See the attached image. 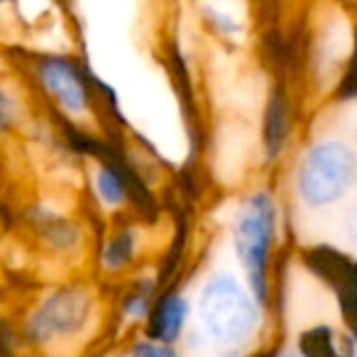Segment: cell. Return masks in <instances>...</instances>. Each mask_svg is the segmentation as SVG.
<instances>
[{"label":"cell","mask_w":357,"mask_h":357,"mask_svg":"<svg viewBox=\"0 0 357 357\" xmlns=\"http://www.w3.org/2000/svg\"><path fill=\"white\" fill-rule=\"evenodd\" d=\"M357 176L355 152L340 139L318 142L298 169V194L308 206L335 204Z\"/></svg>","instance_id":"cell-1"},{"label":"cell","mask_w":357,"mask_h":357,"mask_svg":"<svg viewBox=\"0 0 357 357\" xmlns=\"http://www.w3.org/2000/svg\"><path fill=\"white\" fill-rule=\"evenodd\" d=\"M201 323L220 342H238L257 326V308L228 274H215L201 291Z\"/></svg>","instance_id":"cell-2"},{"label":"cell","mask_w":357,"mask_h":357,"mask_svg":"<svg viewBox=\"0 0 357 357\" xmlns=\"http://www.w3.org/2000/svg\"><path fill=\"white\" fill-rule=\"evenodd\" d=\"M274 235V204L267 194H257L245 204L235 220V245L245 264L255 296L267 298V259Z\"/></svg>","instance_id":"cell-3"},{"label":"cell","mask_w":357,"mask_h":357,"mask_svg":"<svg viewBox=\"0 0 357 357\" xmlns=\"http://www.w3.org/2000/svg\"><path fill=\"white\" fill-rule=\"evenodd\" d=\"M86 311H89V298L84 294H76V291L54 294L32 316L30 335L35 340H50L54 335H64V333L76 331L84 323Z\"/></svg>","instance_id":"cell-4"},{"label":"cell","mask_w":357,"mask_h":357,"mask_svg":"<svg viewBox=\"0 0 357 357\" xmlns=\"http://www.w3.org/2000/svg\"><path fill=\"white\" fill-rule=\"evenodd\" d=\"M42 84L50 93L71 113H81L86 108V86L76 66L66 59H45L40 64Z\"/></svg>","instance_id":"cell-5"},{"label":"cell","mask_w":357,"mask_h":357,"mask_svg":"<svg viewBox=\"0 0 357 357\" xmlns=\"http://www.w3.org/2000/svg\"><path fill=\"white\" fill-rule=\"evenodd\" d=\"M189 316V303L178 294H167L157 301L149 318V335L157 342H172L178 337Z\"/></svg>","instance_id":"cell-6"},{"label":"cell","mask_w":357,"mask_h":357,"mask_svg":"<svg viewBox=\"0 0 357 357\" xmlns=\"http://www.w3.org/2000/svg\"><path fill=\"white\" fill-rule=\"evenodd\" d=\"M340 289H337V301L345 313V321L350 323V328L357 335V267L347 264L340 269V279H337Z\"/></svg>","instance_id":"cell-7"},{"label":"cell","mask_w":357,"mask_h":357,"mask_svg":"<svg viewBox=\"0 0 357 357\" xmlns=\"http://www.w3.org/2000/svg\"><path fill=\"white\" fill-rule=\"evenodd\" d=\"M98 191L103 196L105 204H123L125 199V184L120 174L113 167H103L98 172Z\"/></svg>","instance_id":"cell-8"},{"label":"cell","mask_w":357,"mask_h":357,"mask_svg":"<svg viewBox=\"0 0 357 357\" xmlns=\"http://www.w3.org/2000/svg\"><path fill=\"white\" fill-rule=\"evenodd\" d=\"M132 250H135V238H132V235H130V233L118 235V238H113V243L108 245V250H105V257H103L105 264H108L110 269L123 267V264L132 257Z\"/></svg>","instance_id":"cell-9"},{"label":"cell","mask_w":357,"mask_h":357,"mask_svg":"<svg viewBox=\"0 0 357 357\" xmlns=\"http://www.w3.org/2000/svg\"><path fill=\"white\" fill-rule=\"evenodd\" d=\"M284 105H279L277 100L272 103L267 113V144H269V152H277L284 142Z\"/></svg>","instance_id":"cell-10"},{"label":"cell","mask_w":357,"mask_h":357,"mask_svg":"<svg viewBox=\"0 0 357 357\" xmlns=\"http://www.w3.org/2000/svg\"><path fill=\"white\" fill-rule=\"evenodd\" d=\"M132 357H178L167 342H157V340H142L135 345Z\"/></svg>","instance_id":"cell-11"},{"label":"cell","mask_w":357,"mask_h":357,"mask_svg":"<svg viewBox=\"0 0 357 357\" xmlns=\"http://www.w3.org/2000/svg\"><path fill=\"white\" fill-rule=\"evenodd\" d=\"M147 311V291H137L125 301V313L130 318H142Z\"/></svg>","instance_id":"cell-12"},{"label":"cell","mask_w":357,"mask_h":357,"mask_svg":"<svg viewBox=\"0 0 357 357\" xmlns=\"http://www.w3.org/2000/svg\"><path fill=\"white\" fill-rule=\"evenodd\" d=\"M10 115H13V105H10V100H8L6 96L0 93V128H3V125H8V120H10Z\"/></svg>","instance_id":"cell-13"},{"label":"cell","mask_w":357,"mask_h":357,"mask_svg":"<svg viewBox=\"0 0 357 357\" xmlns=\"http://www.w3.org/2000/svg\"><path fill=\"white\" fill-rule=\"evenodd\" d=\"M8 350H10V331L0 323V355H8Z\"/></svg>","instance_id":"cell-14"},{"label":"cell","mask_w":357,"mask_h":357,"mask_svg":"<svg viewBox=\"0 0 357 357\" xmlns=\"http://www.w3.org/2000/svg\"><path fill=\"white\" fill-rule=\"evenodd\" d=\"M282 357H296V355H289V352H287V355H282Z\"/></svg>","instance_id":"cell-15"},{"label":"cell","mask_w":357,"mask_h":357,"mask_svg":"<svg viewBox=\"0 0 357 357\" xmlns=\"http://www.w3.org/2000/svg\"><path fill=\"white\" fill-rule=\"evenodd\" d=\"M0 3H3V0H0Z\"/></svg>","instance_id":"cell-16"}]
</instances>
